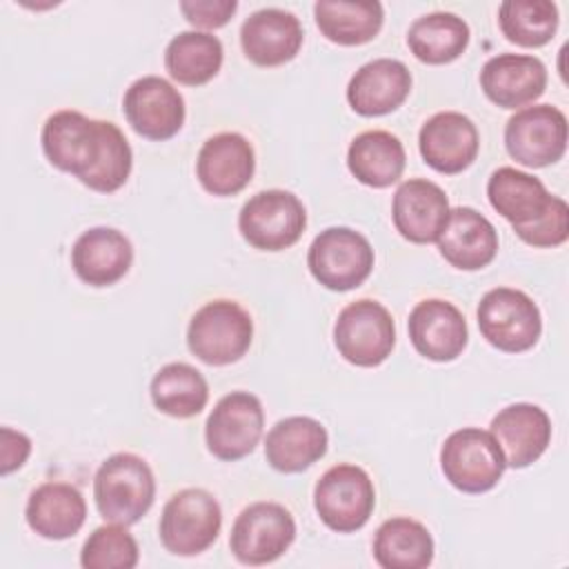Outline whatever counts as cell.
Instances as JSON below:
<instances>
[{"mask_svg":"<svg viewBox=\"0 0 569 569\" xmlns=\"http://www.w3.org/2000/svg\"><path fill=\"white\" fill-rule=\"evenodd\" d=\"M513 231L531 247H558L569 238V207L562 198L553 196L542 216Z\"/></svg>","mask_w":569,"mask_h":569,"instance_id":"obj_37","label":"cell"},{"mask_svg":"<svg viewBox=\"0 0 569 569\" xmlns=\"http://www.w3.org/2000/svg\"><path fill=\"white\" fill-rule=\"evenodd\" d=\"M133 262L129 238L113 227H91L78 236L71 249L76 276L91 287H109L124 278Z\"/></svg>","mask_w":569,"mask_h":569,"instance_id":"obj_23","label":"cell"},{"mask_svg":"<svg viewBox=\"0 0 569 569\" xmlns=\"http://www.w3.org/2000/svg\"><path fill=\"white\" fill-rule=\"evenodd\" d=\"M333 342L338 353L356 367H378L391 356L396 325L385 305L371 298L349 302L336 318Z\"/></svg>","mask_w":569,"mask_h":569,"instance_id":"obj_5","label":"cell"},{"mask_svg":"<svg viewBox=\"0 0 569 569\" xmlns=\"http://www.w3.org/2000/svg\"><path fill=\"white\" fill-rule=\"evenodd\" d=\"M498 22L509 42L520 47H542L558 29V7L549 0H505Z\"/></svg>","mask_w":569,"mask_h":569,"instance_id":"obj_34","label":"cell"},{"mask_svg":"<svg viewBox=\"0 0 569 569\" xmlns=\"http://www.w3.org/2000/svg\"><path fill=\"white\" fill-rule=\"evenodd\" d=\"M40 140L47 160L56 169L82 180L100 156V120H91L73 109H62L44 120Z\"/></svg>","mask_w":569,"mask_h":569,"instance_id":"obj_13","label":"cell"},{"mask_svg":"<svg viewBox=\"0 0 569 569\" xmlns=\"http://www.w3.org/2000/svg\"><path fill=\"white\" fill-rule=\"evenodd\" d=\"M264 427L262 402L249 391H231L211 409L204 425L207 449L227 462L249 456Z\"/></svg>","mask_w":569,"mask_h":569,"instance_id":"obj_12","label":"cell"},{"mask_svg":"<svg viewBox=\"0 0 569 569\" xmlns=\"http://www.w3.org/2000/svg\"><path fill=\"white\" fill-rule=\"evenodd\" d=\"M151 400L158 411L173 418L200 413L209 400L204 376L187 362H169L151 378Z\"/></svg>","mask_w":569,"mask_h":569,"instance_id":"obj_33","label":"cell"},{"mask_svg":"<svg viewBox=\"0 0 569 569\" xmlns=\"http://www.w3.org/2000/svg\"><path fill=\"white\" fill-rule=\"evenodd\" d=\"M80 565L84 569H133L138 565V542L124 525H102L84 540Z\"/></svg>","mask_w":569,"mask_h":569,"instance_id":"obj_36","label":"cell"},{"mask_svg":"<svg viewBox=\"0 0 569 569\" xmlns=\"http://www.w3.org/2000/svg\"><path fill=\"white\" fill-rule=\"evenodd\" d=\"M411 53L427 64H447L469 44V24L449 11H433L411 22L407 31Z\"/></svg>","mask_w":569,"mask_h":569,"instance_id":"obj_31","label":"cell"},{"mask_svg":"<svg viewBox=\"0 0 569 569\" xmlns=\"http://www.w3.org/2000/svg\"><path fill=\"white\" fill-rule=\"evenodd\" d=\"M253 169V147L236 131L207 138L196 160V176L204 191L213 196H236L251 182Z\"/></svg>","mask_w":569,"mask_h":569,"instance_id":"obj_16","label":"cell"},{"mask_svg":"<svg viewBox=\"0 0 569 569\" xmlns=\"http://www.w3.org/2000/svg\"><path fill=\"white\" fill-rule=\"evenodd\" d=\"M478 327L491 347L518 353L538 342L542 318L538 305L525 291L496 287L478 302Z\"/></svg>","mask_w":569,"mask_h":569,"instance_id":"obj_4","label":"cell"},{"mask_svg":"<svg viewBox=\"0 0 569 569\" xmlns=\"http://www.w3.org/2000/svg\"><path fill=\"white\" fill-rule=\"evenodd\" d=\"M405 147L398 136L371 129L358 133L347 151V167L351 176L373 189L391 187L405 171Z\"/></svg>","mask_w":569,"mask_h":569,"instance_id":"obj_27","label":"cell"},{"mask_svg":"<svg viewBox=\"0 0 569 569\" xmlns=\"http://www.w3.org/2000/svg\"><path fill=\"white\" fill-rule=\"evenodd\" d=\"M31 453V440L11 427L0 429V473L9 476L20 469Z\"/></svg>","mask_w":569,"mask_h":569,"instance_id":"obj_39","label":"cell"},{"mask_svg":"<svg viewBox=\"0 0 569 569\" xmlns=\"http://www.w3.org/2000/svg\"><path fill=\"white\" fill-rule=\"evenodd\" d=\"M100 131H102L100 156L93 169L80 182L93 191L113 193L127 182L133 164V153L124 133L113 122L100 120Z\"/></svg>","mask_w":569,"mask_h":569,"instance_id":"obj_35","label":"cell"},{"mask_svg":"<svg viewBox=\"0 0 569 569\" xmlns=\"http://www.w3.org/2000/svg\"><path fill=\"white\" fill-rule=\"evenodd\" d=\"M24 518L31 531L47 540H64L80 531L87 518V502L73 485L42 482L29 493Z\"/></svg>","mask_w":569,"mask_h":569,"instance_id":"obj_26","label":"cell"},{"mask_svg":"<svg viewBox=\"0 0 569 569\" xmlns=\"http://www.w3.org/2000/svg\"><path fill=\"white\" fill-rule=\"evenodd\" d=\"M489 433L498 442L505 465L525 469L547 451L551 442V420L538 405L513 402L493 416Z\"/></svg>","mask_w":569,"mask_h":569,"instance_id":"obj_17","label":"cell"},{"mask_svg":"<svg viewBox=\"0 0 569 569\" xmlns=\"http://www.w3.org/2000/svg\"><path fill=\"white\" fill-rule=\"evenodd\" d=\"M313 16L320 33L345 47L373 40L385 20L382 4L376 0H318Z\"/></svg>","mask_w":569,"mask_h":569,"instance_id":"obj_29","label":"cell"},{"mask_svg":"<svg viewBox=\"0 0 569 569\" xmlns=\"http://www.w3.org/2000/svg\"><path fill=\"white\" fill-rule=\"evenodd\" d=\"M313 507L329 529L338 533L358 531L376 507L373 482L362 467L336 465L316 482Z\"/></svg>","mask_w":569,"mask_h":569,"instance_id":"obj_9","label":"cell"},{"mask_svg":"<svg viewBox=\"0 0 569 569\" xmlns=\"http://www.w3.org/2000/svg\"><path fill=\"white\" fill-rule=\"evenodd\" d=\"M253 340V320L236 300H211L189 320V351L204 365L222 367L240 360Z\"/></svg>","mask_w":569,"mask_h":569,"instance_id":"obj_2","label":"cell"},{"mask_svg":"<svg viewBox=\"0 0 569 569\" xmlns=\"http://www.w3.org/2000/svg\"><path fill=\"white\" fill-rule=\"evenodd\" d=\"M236 0H182L180 11L193 27L218 29L224 27L236 13Z\"/></svg>","mask_w":569,"mask_h":569,"instance_id":"obj_38","label":"cell"},{"mask_svg":"<svg viewBox=\"0 0 569 569\" xmlns=\"http://www.w3.org/2000/svg\"><path fill=\"white\" fill-rule=\"evenodd\" d=\"M411 91V73L405 62L376 58L362 64L347 84V102L360 116L396 111Z\"/></svg>","mask_w":569,"mask_h":569,"instance_id":"obj_24","label":"cell"},{"mask_svg":"<svg viewBox=\"0 0 569 569\" xmlns=\"http://www.w3.org/2000/svg\"><path fill=\"white\" fill-rule=\"evenodd\" d=\"M507 153L522 167L540 169L558 162L567 149V118L553 104L516 111L505 127Z\"/></svg>","mask_w":569,"mask_h":569,"instance_id":"obj_11","label":"cell"},{"mask_svg":"<svg viewBox=\"0 0 569 569\" xmlns=\"http://www.w3.org/2000/svg\"><path fill=\"white\" fill-rule=\"evenodd\" d=\"M487 198L491 207L518 229L542 216L553 196L538 178L513 167H500L489 176Z\"/></svg>","mask_w":569,"mask_h":569,"instance_id":"obj_28","label":"cell"},{"mask_svg":"<svg viewBox=\"0 0 569 569\" xmlns=\"http://www.w3.org/2000/svg\"><path fill=\"white\" fill-rule=\"evenodd\" d=\"M305 227L307 213L300 198L284 189L258 191L238 213L242 238L260 251H282L296 244Z\"/></svg>","mask_w":569,"mask_h":569,"instance_id":"obj_8","label":"cell"},{"mask_svg":"<svg viewBox=\"0 0 569 569\" xmlns=\"http://www.w3.org/2000/svg\"><path fill=\"white\" fill-rule=\"evenodd\" d=\"M122 111L136 133L149 140H169L184 124L180 91L160 76H142L129 84Z\"/></svg>","mask_w":569,"mask_h":569,"instance_id":"obj_14","label":"cell"},{"mask_svg":"<svg viewBox=\"0 0 569 569\" xmlns=\"http://www.w3.org/2000/svg\"><path fill=\"white\" fill-rule=\"evenodd\" d=\"M391 218L405 240L416 244L436 242L449 218L447 193L431 180L409 178L393 193Z\"/></svg>","mask_w":569,"mask_h":569,"instance_id":"obj_19","label":"cell"},{"mask_svg":"<svg viewBox=\"0 0 569 569\" xmlns=\"http://www.w3.org/2000/svg\"><path fill=\"white\" fill-rule=\"evenodd\" d=\"M329 436L322 422L309 416L278 420L264 440L267 462L282 473H298L327 453Z\"/></svg>","mask_w":569,"mask_h":569,"instance_id":"obj_25","label":"cell"},{"mask_svg":"<svg viewBox=\"0 0 569 569\" xmlns=\"http://www.w3.org/2000/svg\"><path fill=\"white\" fill-rule=\"evenodd\" d=\"M436 242L440 256L462 271L482 269L498 253L496 227L471 207L449 209V218Z\"/></svg>","mask_w":569,"mask_h":569,"instance_id":"obj_22","label":"cell"},{"mask_svg":"<svg viewBox=\"0 0 569 569\" xmlns=\"http://www.w3.org/2000/svg\"><path fill=\"white\" fill-rule=\"evenodd\" d=\"M93 498L104 520L129 527L138 522L153 505V471L136 453H113L96 471Z\"/></svg>","mask_w":569,"mask_h":569,"instance_id":"obj_1","label":"cell"},{"mask_svg":"<svg viewBox=\"0 0 569 569\" xmlns=\"http://www.w3.org/2000/svg\"><path fill=\"white\" fill-rule=\"evenodd\" d=\"M296 538V520L278 502H253L233 520L229 547L242 565H267L278 560Z\"/></svg>","mask_w":569,"mask_h":569,"instance_id":"obj_10","label":"cell"},{"mask_svg":"<svg viewBox=\"0 0 569 569\" xmlns=\"http://www.w3.org/2000/svg\"><path fill=\"white\" fill-rule=\"evenodd\" d=\"M307 267L322 287L349 291L369 278L373 249L362 233L349 227H329L313 238L307 251Z\"/></svg>","mask_w":569,"mask_h":569,"instance_id":"obj_6","label":"cell"},{"mask_svg":"<svg viewBox=\"0 0 569 569\" xmlns=\"http://www.w3.org/2000/svg\"><path fill=\"white\" fill-rule=\"evenodd\" d=\"M222 42L207 31H180L164 49L169 76L187 87L209 82L222 67Z\"/></svg>","mask_w":569,"mask_h":569,"instance_id":"obj_32","label":"cell"},{"mask_svg":"<svg viewBox=\"0 0 569 569\" xmlns=\"http://www.w3.org/2000/svg\"><path fill=\"white\" fill-rule=\"evenodd\" d=\"M422 160L440 173H460L478 156L480 136L471 118L458 111L433 113L418 133Z\"/></svg>","mask_w":569,"mask_h":569,"instance_id":"obj_18","label":"cell"},{"mask_svg":"<svg viewBox=\"0 0 569 569\" xmlns=\"http://www.w3.org/2000/svg\"><path fill=\"white\" fill-rule=\"evenodd\" d=\"M373 558L382 569H422L433 560V538L418 520L389 518L373 536Z\"/></svg>","mask_w":569,"mask_h":569,"instance_id":"obj_30","label":"cell"},{"mask_svg":"<svg viewBox=\"0 0 569 569\" xmlns=\"http://www.w3.org/2000/svg\"><path fill=\"white\" fill-rule=\"evenodd\" d=\"M413 349L433 362L456 360L467 347V322L462 311L442 298L420 300L407 320Z\"/></svg>","mask_w":569,"mask_h":569,"instance_id":"obj_15","label":"cell"},{"mask_svg":"<svg viewBox=\"0 0 569 569\" xmlns=\"http://www.w3.org/2000/svg\"><path fill=\"white\" fill-rule=\"evenodd\" d=\"M445 478L465 493H485L498 485L507 465L489 431L462 427L447 436L440 449Z\"/></svg>","mask_w":569,"mask_h":569,"instance_id":"obj_7","label":"cell"},{"mask_svg":"<svg viewBox=\"0 0 569 569\" xmlns=\"http://www.w3.org/2000/svg\"><path fill=\"white\" fill-rule=\"evenodd\" d=\"M480 87L493 104L518 109L545 93L547 67L536 56L498 53L482 64Z\"/></svg>","mask_w":569,"mask_h":569,"instance_id":"obj_20","label":"cell"},{"mask_svg":"<svg viewBox=\"0 0 569 569\" xmlns=\"http://www.w3.org/2000/svg\"><path fill=\"white\" fill-rule=\"evenodd\" d=\"M222 527L218 500L198 487L173 493L160 516V540L173 556H198L207 551Z\"/></svg>","mask_w":569,"mask_h":569,"instance_id":"obj_3","label":"cell"},{"mask_svg":"<svg viewBox=\"0 0 569 569\" xmlns=\"http://www.w3.org/2000/svg\"><path fill=\"white\" fill-rule=\"evenodd\" d=\"M302 38L300 20L278 7L253 11L240 27L242 51L260 67H278L293 60L302 47Z\"/></svg>","mask_w":569,"mask_h":569,"instance_id":"obj_21","label":"cell"}]
</instances>
